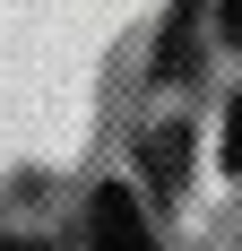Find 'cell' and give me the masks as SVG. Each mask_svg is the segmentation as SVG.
Segmentation results:
<instances>
[{
	"mask_svg": "<svg viewBox=\"0 0 242 251\" xmlns=\"http://www.w3.org/2000/svg\"><path fill=\"white\" fill-rule=\"evenodd\" d=\"M87 251H156V226H147V200L130 182H104L87 200Z\"/></svg>",
	"mask_w": 242,
	"mask_h": 251,
	"instance_id": "cell-1",
	"label": "cell"
},
{
	"mask_svg": "<svg viewBox=\"0 0 242 251\" xmlns=\"http://www.w3.org/2000/svg\"><path fill=\"white\" fill-rule=\"evenodd\" d=\"M217 165H225V174H242V96H234V113H225V148H217Z\"/></svg>",
	"mask_w": 242,
	"mask_h": 251,
	"instance_id": "cell-3",
	"label": "cell"
},
{
	"mask_svg": "<svg viewBox=\"0 0 242 251\" xmlns=\"http://www.w3.org/2000/svg\"><path fill=\"white\" fill-rule=\"evenodd\" d=\"M208 18H217V35L242 52V0H208Z\"/></svg>",
	"mask_w": 242,
	"mask_h": 251,
	"instance_id": "cell-4",
	"label": "cell"
},
{
	"mask_svg": "<svg viewBox=\"0 0 242 251\" xmlns=\"http://www.w3.org/2000/svg\"><path fill=\"white\" fill-rule=\"evenodd\" d=\"M147 174H156V191H182V174H191V130L182 122L147 130Z\"/></svg>",
	"mask_w": 242,
	"mask_h": 251,
	"instance_id": "cell-2",
	"label": "cell"
},
{
	"mask_svg": "<svg viewBox=\"0 0 242 251\" xmlns=\"http://www.w3.org/2000/svg\"><path fill=\"white\" fill-rule=\"evenodd\" d=\"M0 251H52V243H35V234H9V243H0Z\"/></svg>",
	"mask_w": 242,
	"mask_h": 251,
	"instance_id": "cell-5",
	"label": "cell"
}]
</instances>
